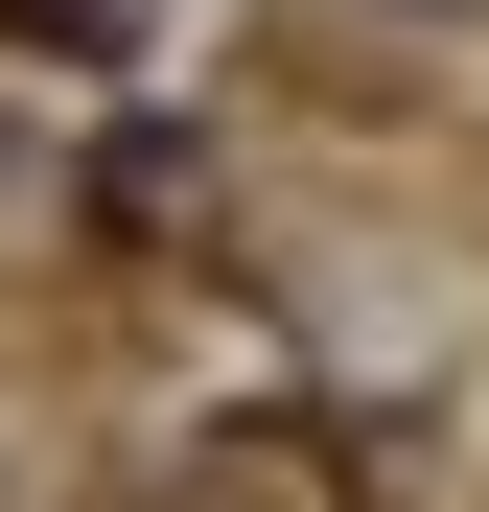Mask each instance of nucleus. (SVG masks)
<instances>
[{"label": "nucleus", "instance_id": "f257e3e1", "mask_svg": "<svg viewBox=\"0 0 489 512\" xmlns=\"http://www.w3.org/2000/svg\"><path fill=\"white\" fill-rule=\"evenodd\" d=\"M0 24H70V47H117V0H0Z\"/></svg>", "mask_w": 489, "mask_h": 512}]
</instances>
